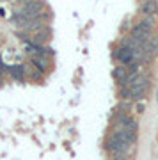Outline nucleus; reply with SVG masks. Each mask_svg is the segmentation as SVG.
<instances>
[{
    "label": "nucleus",
    "instance_id": "f257e3e1",
    "mask_svg": "<svg viewBox=\"0 0 158 160\" xmlns=\"http://www.w3.org/2000/svg\"><path fill=\"white\" fill-rule=\"evenodd\" d=\"M114 57L117 59L123 66H126V68H130V69L133 68V66H137V59L133 57V53H131L128 48H124V46H121V48H117V50H116Z\"/></svg>",
    "mask_w": 158,
    "mask_h": 160
},
{
    "label": "nucleus",
    "instance_id": "1a4fd4ad",
    "mask_svg": "<svg viewBox=\"0 0 158 160\" xmlns=\"http://www.w3.org/2000/svg\"><path fill=\"white\" fill-rule=\"evenodd\" d=\"M142 25H144V27H146L147 30H149V32H151L153 30V27H155V16H146L144 18V20H142Z\"/></svg>",
    "mask_w": 158,
    "mask_h": 160
},
{
    "label": "nucleus",
    "instance_id": "9b49d317",
    "mask_svg": "<svg viewBox=\"0 0 158 160\" xmlns=\"http://www.w3.org/2000/svg\"><path fill=\"white\" fill-rule=\"evenodd\" d=\"M137 110H139V114H141L142 110H144V105H137Z\"/></svg>",
    "mask_w": 158,
    "mask_h": 160
},
{
    "label": "nucleus",
    "instance_id": "7ed1b4c3",
    "mask_svg": "<svg viewBox=\"0 0 158 160\" xmlns=\"http://www.w3.org/2000/svg\"><path fill=\"white\" fill-rule=\"evenodd\" d=\"M141 11L146 14V16H155L158 12V6L155 0H142L141 4Z\"/></svg>",
    "mask_w": 158,
    "mask_h": 160
},
{
    "label": "nucleus",
    "instance_id": "0eeeda50",
    "mask_svg": "<svg viewBox=\"0 0 158 160\" xmlns=\"http://www.w3.org/2000/svg\"><path fill=\"white\" fill-rule=\"evenodd\" d=\"M11 75H12V78L22 80L23 75H25V69H23V66H12V68H11Z\"/></svg>",
    "mask_w": 158,
    "mask_h": 160
},
{
    "label": "nucleus",
    "instance_id": "9d476101",
    "mask_svg": "<svg viewBox=\"0 0 158 160\" xmlns=\"http://www.w3.org/2000/svg\"><path fill=\"white\" fill-rule=\"evenodd\" d=\"M112 160H130V158H128V153H117V155H114Z\"/></svg>",
    "mask_w": 158,
    "mask_h": 160
},
{
    "label": "nucleus",
    "instance_id": "39448f33",
    "mask_svg": "<svg viewBox=\"0 0 158 160\" xmlns=\"http://www.w3.org/2000/svg\"><path fill=\"white\" fill-rule=\"evenodd\" d=\"M128 73H130L128 68L123 66V64L117 66V68H114V77H116V80H117L121 86H124V82H126V78H128Z\"/></svg>",
    "mask_w": 158,
    "mask_h": 160
},
{
    "label": "nucleus",
    "instance_id": "f03ea898",
    "mask_svg": "<svg viewBox=\"0 0 158 160\" xmlns=\"http://www.w3.org/2000/svg\"><path fill=\"white\" fill-rule=\"evenodd\" d=\"M131 38H135V39H139L141 43H146L149 38H151V32L142 25V23H139V25H135L133 29H131Z\"/></svg>",
    "mask_w": 158,
    "mask_h": 160
},
{
    "label": "nucleus",
    "instance_id": "423d86ee",
    "mask_svg": "<svg viewBox=\"0 0 158 160\" xmlns=\"http://www.w3.org/2000/svg\"><path fill=\"white\" fill-rule=\"evenodd\" d=\"M41 9H43V4H41V2H27L25 7H23V12H34V14H39Z\"/></svg>",
    "mask_w": 158,
    "mask_h": 160
},
{
    "label": "nucleus",
    "instance_id": "20e7f679",
    "mask_svg": "<svg viewBox=\"0 0 158 160\" xmlns=\"http://www.w3.org/2000/svg\"><path fill=\"white\" fill-rule=\"evenodd\" d=\"M142 48H144L146 52H149L153 57L158 55V36H151L146 43H142Z\"/></svg>",
    "mask_w": 158,
    "mask_h": 160
},
{
    "label": "nucleus",
    "instance_id": "6e6552de",
    "mask_svg": "<svg viewBox=\"0 0 158 160\" xmlns=\"http://www.w3.org/2000/svg\"><path fill=\"white\" fill-rule=\"evenodd\" d=\"M32 62H34V66L37 69H41V71L46 69V66H48V61H45V59H41V57H34L32 59Z\"/></svg>",
    "mask_w": 158,
    "mask_h": 160
}]
</instances>
